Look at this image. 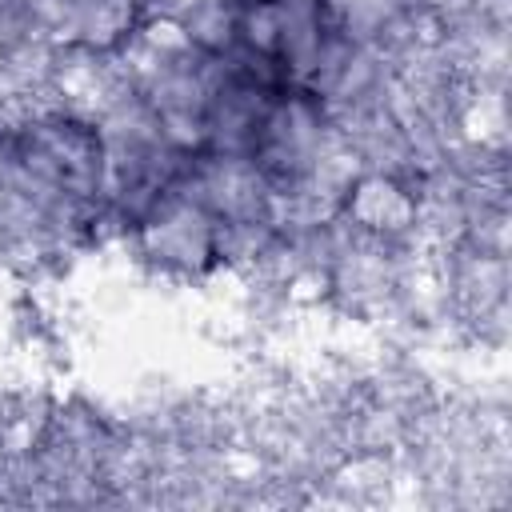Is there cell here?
<instances>
[{
  "label": "cell",
  "mask_w": 512,
  "mask_h": 512,
  "mask_svg": "<svg viewBox=\"0 0 512 512\" xmlns=\"http://www.w3.org/2000/svg\"><path fill=\"white\" fill-rule=\"evenodd\" d=\"M124 236L140 256V264L164 280L188 284L220 268L216 216L184 188L180 176L144 208V216Z\"/></svg>",
  "instance_id": "obj_1"
}]
</instances>
